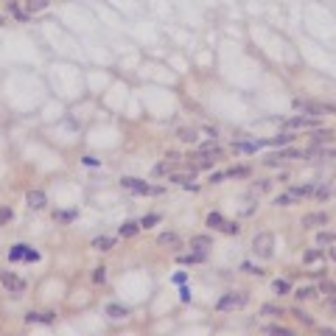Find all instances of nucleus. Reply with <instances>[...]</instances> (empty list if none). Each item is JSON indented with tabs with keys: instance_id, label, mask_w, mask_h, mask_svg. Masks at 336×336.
<instances>
[{
	"instance_id": "obj_17",
	"label": "nucleus",
	"mask_w": 336,
	"mask_h": 336,
	"mask_svg": "<svg viewBox=\"0 0 336 336\" xmlns=\"http://www.w3.org/2000/svg\"><path fill=\"white\" fill-rule=\"evenodd\" d=\"M53 320V311H45V314H26V322H51Z\"/></svg>"
},
{
	"instance_id": "obj_4",
	"label": "nucleus",
	"mask_w": 336,
	"mask_h": 336,
	"mask_svg": "<svg viewBox=\"0 0 336 336\" xmlns=\"http://www.w3.org/2000/svg\"><path fill=\"white\" fill-rule=\"evenodd\" d=\"M247 305V294H236V291H227L224 297L216 303L219 311H233V308H244Z\"/></svg>"
},
{
	"instance_id": "obj_26",
	"label": "nucleus",
	"mask_w": 336,
	"mask_h": 336,
	"mask_svg": "<svg viewBox=\"0 0 336 336\" xmlns=\"http://www.w3.org/2000/svg\"><path fill=\"white\" fill-rule=\"evenodd\" d=\"M157 221H160V213H149L146 219L140 221V227H143V230H149V227H154V224H157Z\"/></svg>"
},
{
	"instance_id": "obj_13",
	"label": "nucleus",
	"mask_w": 336,
	"mask_h": 336,
	"mask_svg": "<svg viewBox=\"0 0 336 336\" xmlns=\"http://www.w3.org/2000/svg\"><path fill=\"white\" fill-rule=\"evenodd\" d=\"M137 230H140V221H126V224H121V236L123 238L137 236Z\"/></svg>"
},
{
	"instance_id": "obj_27",
	"label": "nucleus",
	"mask_w": 336,
	"mask_h": 336,
	"mask_svg": "<svg viewBox=\"0 0 336 336\" xmlns=\"http://www.w3.org/2000/svg\"><path fill=\"white\" fill-rule=\"evenodd\" d=\"M177 137H179V140H185V143H194L196 140V132L194 129H179Z\"/></svg>"
},
{
	"instance_id": "obj_29",
	"label": "nucleus",
	"mask_w": 336,
	"mask_h": 336,
	"mask_svg": "<svg viewBox=\"0 0 336 336\" xmlns=\"http://www.w3.org/2000/svg\"><path fill=\"white\" fill-rule=\"evenodd\" d=\"M291 314H294V317H297V320H300V322H305V325H314V320H311V317H308V314H305V311H303V308H294V311H291Z\"/></svg>"
},
{
	"instance_id": "obj_20",
	"label": "nucleus",
	"mask_w": 336,
	"mask_h": 336,
	"mask_svg": "<svg viewBox=\"0 0 336 336\" xmlns=\"http://www.w3.org/2000/svg\"><path fill=\"white\" fill-rule=\"evenodd\" d=\"M9 11H11V14H14V17H17V20H20V23H26L28 17H31V14H28V11H26V9H20V6H17V3H9Z\"/></svg>"
},
{
	"instance_id": "obj_1",
	"label": "nucleus",
	"mask_w": 336,
	"mask_h": 336,
	"mask_svg": "<svg viewBox=\"0 0 336 336\" xmlns=\"http://www.w3.org/2000/svg\"><path fill=\"white\" fill-rule=\"evenodd\" d=\"M294 107L297 110H303V112H308V115H333L336 112V107L333 104H325V101H308V98H297L294 101Z\"/></svg>"
},
{
	"instance_id": "obj_35",
	"label": "nucleus",
	"mask_w": 336,
	"mask_h": 336,
	"mask_svg": "<svg viewBox=\"0 0 336 336\" xmlns=\"http://www.w3.org/2000/svg\"><path fill=\"white\" fill-rule=\"evenodd\" d=\"M275 157H283V160H297V157H303V154H300V152H294V149H286V152L275 154Z\"/></svg>"
},
{
	"instance_id": "obj_10",
	"label": "nucleus",
	"mask_w": 336,
	"mask_h": 336,
	"mask_svg": "<svg viewBox=\"0 0 336 336\" xmlns=\"http://www.w3.org/2000/svg\"><path fill=\"white\" fill-rule=\"evenodd\" d=\"M157 244H160V247H171V249H177V247H179V236H177V233H163V236L157 238Z\"/></svg>"
},
{
	"instance_id": "obj_36",
	"label": "nucleus",
	"mask_w": 336,
	"mask_h": 336,
	"mask_svg": "<svg viewBox=\"0 0 336 336\" xmlns=\"http://www.w3.org/2000/svg\"><path fill=\"white\" fill-rule=\"evenodd\" d=\"M104 280H107V269L98 266V269L93 272V283H104Z\"/></svg>"
},
{
	"instance_id": "obj_34",
	"label": "nucleus",
	"mask_w": 336,
	"mask_h": 336,
	"mask_svg": "<svg viewBox=\"0 0 336 336\" xmlns=\"http://www.w3.org/2000/svg\"><path fill=\"white\" fill-rule=\"evenodd\" d=\"M320 291L328 297V294H336V286L331 283V280H322V283H320Z\"/></svg>"
},
{
	"instance_id": "obj_8",
	"label": "nucleus",
	"mask_w": 336,
	"mask_h": 336,
	"mask_svg": "<svg viewBox=\"0 0 336 336\" xmlns=\"http://www.w3.org/2000/svg\"><path fill=\"white\" fill-rule=\"evenodd\" d=\"M308 126H317L314 118H303V115H297V118H289V121H286V129H308Z\"/></svg>"
},
{
	"instance_id": "obj_7",
	"label": "nucleus",
	"mask_w": 336,
	"mask_h": 336,
	"mask_svg": "<svg viewBox=\"0 0 336 336\" xmlns=\"http://www.w3.org/2000/svg\"><path fill=\"white\" fill-rule=\"evenodd\" d=\"M322 224H328V213H305L303 216V227H308V230H317Z\"/></svg>"
},
{
	"instance_id": "obj_14",
	"label": "nucleus",
	"mask_w": 336,
	"mask_h": 336,
	"mask_svg": "<svg viewBox=\"0 0 336 336\" xmlns=\"http://www.w3.org/2000/svg\"><path fill=\"white\" fill-rule=\"evenodd\" d=\"M107 314L115 317V320H123V317L129 314V308H126V305H115V303H112V305H107Z\"/></svg>"
},
{
	"instance_id": "obj_33",
	"label": "nucleus",
	"mask_w": 336,
	"mask_h": 336,
	"mask_svg": "<svg viewBox=\"0 0 336 336\" xmlns=\"http://www.w3.org/2000/svg\"><path fill=\"white\" fill-rule=\"evenodd\" d=\"M238 230H241V227L233 224V221H224V227H221V233H227V236H238Z\"/></svg>"
},
{
	"instance_id": "obj_9",
	"label": "nucleus",
	"mask_w": 336,
	"mask_h": 336,
	"mask_svg": "<svg viewBox=\"0 0 336 336\" xmlns=\"http://www.w3.org/2000/svg\"><path fill=\"white\" fill-rule=\"evenodd\" d=\"M174 168H177V157H171V154H168L163 163H157V165H154V174H157V177H163V174H171Z\"/></svg>"
},
{
	"instance_id": "obj_31",
	"label": "nucleus",
	"mask_w": 336,
	"mask_h": 336,
	"mask_svg": "<svg viewBox=\"0 0 336 336\" xmlns=\"http://www.w3.org/2000/svg\"><path fill=\"white\" fill-rule=\"evenodd\" d=\"M258 146H263V143H236V152H255Z\"/></svg>"
},
{
	"instance_id": "obj_30",
	"label": "nucleus",
	"mask_w": 336,
	"mask_h": 336,
	"mask_svg": "<svg viewBox=\"0 0 336 336\" xmlns=\"http://www.w3.org/2000/svg\"><path fill=\"white\" fill-rule=\"evenodd\" d=\"M317 241H320V244H333L336 241V233H325V230H322L320 236H317Z\"/></svg>"
},
{
	"instance_id": "obj_19",
	"label": "nucleus",
	"mask_w": 336,
	"mask_h": 336,
	"mask_svg": "<svg viewBox=\"0 0 336 336\" xmlns=\"http://www.w3.org/2000/svg\"><path fill=\"white\" fill-rule=\"evenodd\" d=\"M26 244H17V247H11L9 249V261H23V258H26Z\"/></svg>"
},
{
	"instance_id": "obj_25",
	"label": "nucleus",
	"mask_w": 336,
	"mask_h": 336,
	"mask_svg": "<svg viewBox=\"0 0 336 336\" xmlns=\"http://www.w3.org/2000/svg\"><path fill=\"white\" fill-rule=\"evenodd\" d=\"M314 286H303V289H297V291H294V294H297V300H311V297H314Z\"/></svg>"
},
{
	"instance_id": "obj_6",
	"label": "nucleus",
	"mask_w": 336,
	"mask_h": 336,
	"mask_svg": "<svg viewBox=\"0 0 336 336\" xmlns=\"http://www.w3.org/2000/svg\"><path fill=\"white\" fill-rule=\"evenodd\" d=\"M0 283H3V289L9 294H14V297H20V294L26 291V283H23L17 275H11V272H0Z\"/></svg>"
},
{
	"instance_id": "obj_15",
	"label": "nucleus",
	"mask_w": 336,
	"mask_h": 336,
	"mask_svg": "<svg viewBox=\"0 0 336 336\" xmlns=\"http://www.w3.org/2000/svg\"><path fill=\"white\" fill-rule=\"evenodd\" d=\"M191 247L199 249V252H205V249L210 247V238H207V236H194V238H191Z\"/></svg>"
},
{
	"instance_id": "obj_32",
	"label": "nucleus",
	"mask_w": 336,
	"mask_h": 336,
	"mask_svg": "<svg viewBox=\"0 0 336 336\" xmlns=\"http://www.w3.org/2000/svg\"><path fill=\"white\" fill-rule=\"evenodd\" d=\"M11 219H14V213H11L9 207H3V205H0V224H9Z\"/></svg>"
},
{
	"instance_id": "obj_5",
	"label": "nucleus",
	"mask_w": 336,
	"mask_h": 336,
	"mask_svg": "<svg viewBox=\"0 0 336 336\" xmlns=\"http://www.w3.org/2000/svg\"><path fill=\"white\" fill-rule=\"evenodd\" d=\"M121 185H123V188H129V191H135V194H163V188H157V185H149V182L135 179V177H123Z\"/></svg>"
},
{
	"instance_id": "obj_3",
	"label": "nucleus",
	"mask_w": 336,
	"mask_h": 336,
	"mask_svg": "<svg viewBox=\"0 0 336 336\" xmlns=\"http://www.w3.org/2000/svg\"><path fill=\"white\" fill-rule=\"evenodd\" d=\"M221 154V149L216 146V143H207V146H202L199 152L194 154V168H207L213 165V160Z\"/></svg>"
},
{
	"instance_id": "obj_2",
	"label": "nucleus",
	"mask_w": 336,
	"mask_h": 336,
	"mask_svg": "<svg viewBox=\"0 0 336 336\" xmlns=\"http://www.w3.org/2000/svg\"><path fill=\"white\" fill-rule=\"evenodd\" d=\"M275 236L272 233H258L255 238H252V252H255L258 258H272L275 255Z\"/></svg>"
},
{
	"instance_id": "obj_22",
	"label": "nucleus",
	"mask_w": 336,
	"mask_h": 336,
	"mask_svg": "<svg viewBox=\"0 0 336 336\" xmlns=\"http://www.w3.org/2000/svg\"><path fill=\"white\" fill-rule=\"evenodd\" d=\"M45 6H48V0H26V11H28V14H34V11L45 9Z\"/></svg>"
},
{
	"instance_id": "obj_24",
	"label": "nucleus",
	"mask_w": 336,
	"mask_h": 336,
	"mask_svg": "<svg viewBox=\"0 0 336 336\" xmlns=\"http://www.w3.org/2000/svg\"><path fill=\"white\" fill-rule=\"evenodd\" d=\"M199 261H205V252H199V249H196L194 255H182L179 258V263H199Z\"/></svg>"
},
{
	"instance_id": "obj_12",
	"label": "nucleus",
	"mask_w": 336,
	"mask_h": 336,
	"mask_svg": "<svg viewBox=\"0 0 336 336\" xmlns=\"http://www.w3.org/2000/svg\"><path fill=\"white\" fill-rule=\"evenodd\" d=\"M289 194L300 202V199H305V196L314 194V188H311V185H294V188H289Z\"/></svg>"
},
{
	"instance_id": "obj_21",
	"label": "nucleus",
	"mask_w": 336,
	"mask_h": 336,
	"mask_svg": "<svg viewBox=\"0 0 336 336\" xmlns=\"http://www.w3.org/2000/svg\"><path fill=\"white\" fill-rule=\"evenodd\" d=\"M289 289H291L289 280H275V283H272V291L280 294V297H283V294H289Z\"/></svg>"
},
{
	"instance_id": "obj_38",
	"label": "nucleus",
	"mask_w": 336,
	"mask_h": 336,
	"mask_svg": "<svg viewBox=\"0 0 336 336\" xmlns=\"http://www.w3.org/2000/svg\"><path fill=\"white\" fill-rule=\"evenodd\" d=\"M291 140V135H280V137H275V140H269L272 146H283V143H289Z\"/></svg>"
},
{
	"instance_id": "obj_28",
	"label": "nucleus",
	"mask_w": 336,
	"mask_h": 336,
	"mask_svg": "<svg viewBox=\"0 0 336 336\" xmlns=\"http://www.w3.org/2000/svg\"><path fill=\"white\" fill-rule=\"evenodd\" d=\"M263 314H266V317H283L286 311L278 308V305H263Z\"/></svg>"
},
{
	"instance_id": "obj_23",
	"label": "nucleus",
	"mask_w": 336,
	"mask_h": 336,
	"mask_svg": "<svg viewBox=\"0 0 336 336\" xmlns=\"http://www.w3.org/2000/svg\"><path fill=\"white\" fill-rule=\"evenodd\" d=\"M93 247L101 249V252H104V249H112V238H110V236H101V238H95V241H93Z\"/></svg>"
},
{
	"instance_id": "obj_18",
	"label": "nucleus",
	"mask_w": 336,
	"mask_h": 336,
	"mask_svg": "<svg viewBox=\"0 0 336 336\" xmlns=\"http://www.w3.org/2000/svg\"><path fill=\"white\" fill-rule=\"evenodd\" d=\"M294 202H297V199H294L289 191H286V194H278V196H275V205H278V207H289V205H294Z\"/></svg>"
},
{
	"instance_id": "obj_37",
	"label": "nucleus",
	"mask_w": 336,
	"mask_h": 336,
	"mask_svg": "<svg viewBox=\"0 0 336 336\" xmlns=\"http://www.w3.org/2000/svg\"><path fill=\"white\" fill-rule=\"evenodd\" d=\"M325 308H328V311H331V314L336 317V297H333V294H328V300H325Z\"/></svg>"
},
{
	"instance_id": "obj_11",
	"label": "nucleus",
	"mask_w": 336,
	"mask_h": 336,
	"mask_svg": "<svg viewBox=\"0 0 336 336\" xmlns=\"http://www.w3.org/2000/svg\"><path fill=\"white\" fill-rule=\"evenodd\" d=\"M26 199H28V207H34V210L45 207V194H42V191H31Z\"/></svg>"
},
{
	"instance_id": "obj_16",
	"label": "nucleus",
	"mask_w": 336,
	"mask_h": 336,
	"mask_svg": "<svg viewBox=\"0 0 336 336\" xmlns=\"http://www.w3.org/2000/svg\"><path fill=\"white\" fill-rule=\"evenodd\" d=\"M207 227L210 230H221V227H224V216L221 213H210L207 216Z\"/></svg>"
}]
</instances>
